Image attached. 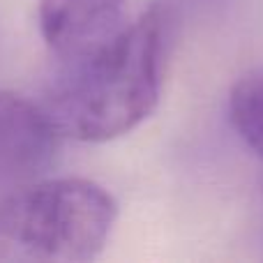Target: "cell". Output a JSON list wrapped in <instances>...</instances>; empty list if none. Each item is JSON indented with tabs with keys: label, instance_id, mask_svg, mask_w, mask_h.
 Masks as SVG:
<instances>
[{
	"label": "cell",
	"instance_id": "6da1fadb",
	"mask_svg": "<svg viewBox=\"0 0 263 263\" xmlns=\"http://www.w3.org/2000/svg\"><path fill=\"white\" fill-rule=\"evenodd\" d=\"M173 16L153 3L134 23L63 55L42 109L60 136L100 143L139 127L155 111Z\"/></svg>",
	"mask_w": 263,
	"mask_h": 263
},
{
	"label": "cell",
	"instance_id": "7a4b0ae2",
	"mask_svg": "<svg viewBox=\"0 0 263 263\" xmlns=\"http://www.w3.org/2000/svg\"><path fill=\"white\" fill-rule=\"evenodd\" d=\"M116 217L114 196L92 180H32L0 196V261H92Z\"/></svg>",
	"mask_w": 263,
	"mask_h": 263
},
{
	"label": "cell",
	"instance_id": "3957f363",
	"mask_svg": "<svg viewBox=\"0 0 263 263\" xmlns=\"http://www.w3.org/2000/svg\"><path fill=\"white\" fill-rule=\"evenodd\" d=\"M60 139L42 104L0 92V196L40 180L53 164Z\"/></svg>",
	"mask_w": 263,
	"mask_h": 263
},
{
	"label": "cell",
	"instance_id": "277c9868",
	"mask_svg": "<svg viewBox=\"0 0 263 263\" xmlns=\"http://www.w3.org/2000/svg\"><path fill=\"white\" fill-rule=\"evenodd\" d=\"M125 0H40V30L58 58L118 28Z\"/></svg>",
	"mask_w": 263,
	"mask_h": 263
},
{
	"label": "cell",
	"instance_id": "5b68a950",
	"mask_svg": "<svg viewBox=\"0 0 263 263\" xmlns=\"http://www.w3.org/2000/svg\"><path fill=\"white\" fill-rule=\"evenodd\" d=\"M229 120L263 162V63L247 69L229 92Z\"/></svg>",
	"mask_w": 263,
	"mask_h": 263
},
{
	"label": "cell",
	"instance_id": "8992f818",
	"mask_svg": "<svg viewBox=\"0 0 263 263\" xmlns=\"http://www.w3.org/2000/svg\"><path fill=\"white\" fill-rule=\"evenodd\" d=\"M159 5H164V7H168V5H173V3H180V5H176V9L171 12V16L176 18V14L180 12V7H187V5L192 3V0H157ZM199 3H208V0H199Z\"/></svg>",
	"mask_w": 263,
	"mask_h": 263
}]
</instances>
